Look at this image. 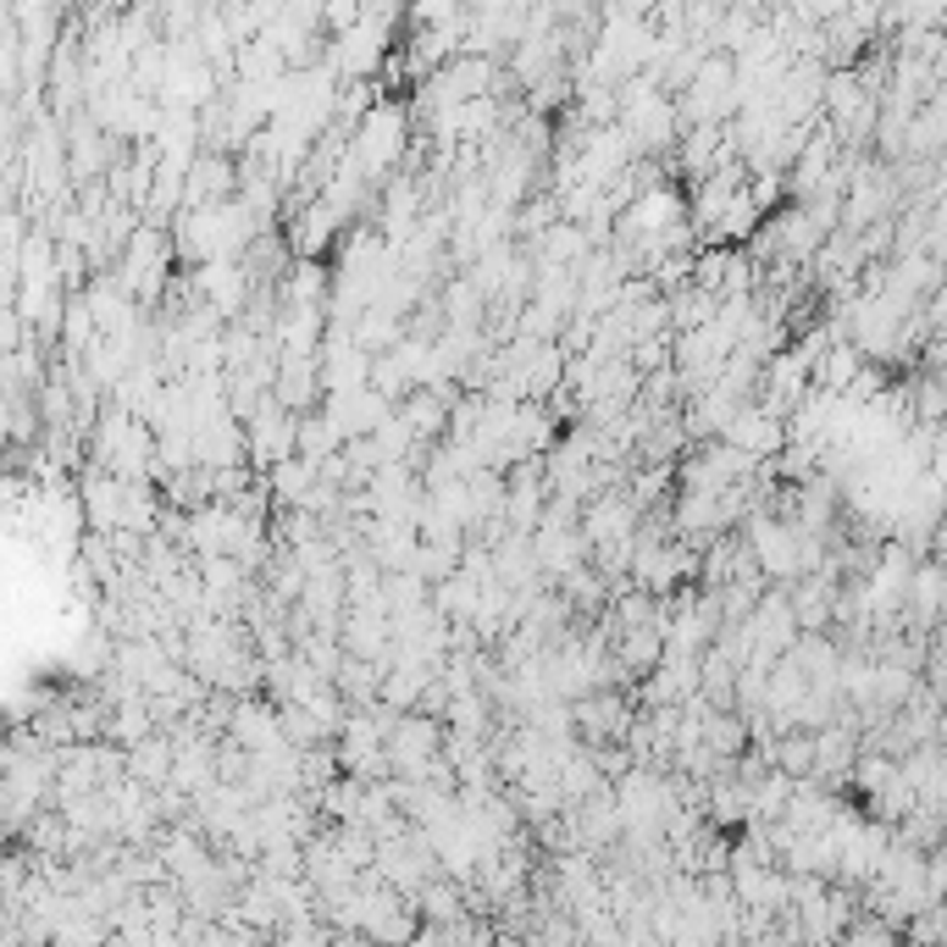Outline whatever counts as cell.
<instances>
[{
	"instance_id": "6da1fadb",
	"label": "cell",
	"mask_w": 947,
	"mask_h": 947,
	"mask_svg": "<svg viewBox=\"0 0 947 947\" xmlns=\"http://www.w3.org/2000/svg\"><path fill=\"white\" fill-rule=\"evenodd\" d=\"M233 189V161H195V184H189V200H206V195H227Z\"/></svg>"
},
{
	"instance_id": "7a4b0ae2",
	"label": "cell",
	"mask_w": 947,
	"mask_h": 947,
	"mask_svg": "<svg viewBox=\"0 0 947 947\" xmlns=\"http://www.w3.org/2000/svg\"><path fill=\"white\" fill-rule=\"evenodd\" d=\"M128 770H133L139 782H166V770H172L166 743H139V748L128 753Z\"/></svg>"
}]
</instances>
